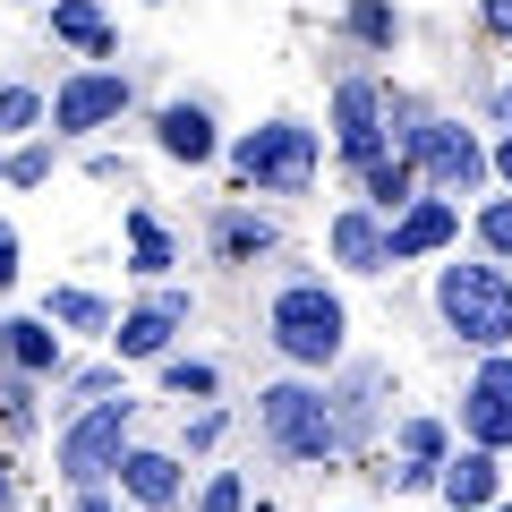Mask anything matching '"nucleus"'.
<instances>
[{
    "label": "nucleus",
    "mask_w": 512,
    "mask_h": 512,
    "mask_svg": "<svg viewBox=\"0 0 512 512\" xmlns=\"http://www.w3.org/2000/svg\"><path fill=\"white\" fill-rule=\"evenodd\" d=\"M120 478H128V495L154 504V512L180 504V461H171V453H120Z\"/></svg>",
    "instance_id": "obj_12"
},
{
    "label": "nucleus",
    "mask_w": 512,
    "mask_h": 512,
    "mask_svg": "<svg viewBox=\"0 0 512 512\" xmlns=\"http://www.w3.org/2000/svg\"><path fill=\"white\" fill-rule=\"evenodd\" d=\"M410 188H419V163H410V154H393V163H367V197L384 205V214H393V205H410Z\"/></svg>",
    "instance_id": "obj_17"
},
{
    "label": "nucleus",
    "mask_w": 512,
    "mask_h": 512,
    "mask_svg": "<svg viewBox=\"0 0 512 512\" xmlns=\"http://www.w3.org/2000/svg\"><path fill=\"white\" fill-rule=\"evenodd\" d=\"M128 111V77L120 69H86V77H69L60 86V103H52V128H103V120H120Z\"/></svg>",
    "instance_id": "obj_8"
},
{
    "label": "nucleus",
    "mask_w": 512,
    "mask_h": 512,
    "mask_svg": "<svg viewBox=\"0 0 512 512\" xmlns=\"http://www.w3.org/2000/svg\"><path fill=\"white\" fill-rule=\"evenodd\" d=\"M197 512H248V487H239V478L222 470L214 487H205V504H197Z\"/></svg>",
    "instance_id": "obj_24"
},
{
    "label": "nucleus",
    "mask_w": 512,
    "mask_h": 512,
    "mask_svg": "<svg viewBox=\"0 0 512 512\" xmlns=\"http://www.w3.org/2000/svg\"><path fill=\"white\" fill-rule=\"evenodd\" d=\"M163 154H180V163H205V154H214V120H205V111H163Z\"/></svg>",
    "instance_id": "obj_15"
},
{
    "label": "nucleus",
    "mask_w": 512,
    "mask_h": 512,
    "mask_svg": "<svg viewBox=\"0 0 512 512\" xmlns=\"http://www.w3.org/2000/svg\"><path fill=\"white\" fill-rule=\"evenodd\" d=\"M0 333H9V359H18L26 376H43V367H60V342H52L43 325H26V316H18V325H0Z\"/></svg>",
    "instance_id": "obj_18"
},
{
    "label": "nucleus",
    "mask_w": 512,
    "mask_h": 512,
    "mask_svg": "<svg viewBox=\"0 0 512 512\" xmlns=\"http://www.w3.org/2000/svg\"><path fill=\"white\" fill-rule=\"evenodd\" d=\"M402 453L427 461V470H444V427H436V419H410V427H402Z\"/></svg>",
    "instance_id": "obj_20"
},
{
    "label": "nucleus",
    "mask_w": 512,
    "mask_h": 512,
    "mask_svg": "<svg viewBox=\"0 0 512 512\" xmlns=\"http://www.w3.org/2000/svg\"><path fill=\"white\" fill-rule=\"evenodd\" d=\"M504 512H512V504H504Z\"/></svg>",
    "instance_id": "obj_33"
},
{
    "label": "nucleus",
    "mask_w": 512,
    "mask_h": 512,
    "mask_svg": "<svg viewBox=\"0 0 512 512\" xmlns=\"http://www.w3.org/2000/svg\"><path fill=\"white\" fill-rule=\"evenodd\" d=\"M495 171H504V180H512V128H504V146H495Z\"/></svg>",
    "instance_id": "obj_30"
},
{
    "label": "nucleus",
    "mask_w": 512,
    "mask_h": 512,
    "mask_svg": "<svg viewBox=\"0 0 512 512\" xmlns=\"http://www.w3.org/2000/svg\"><path fill=\"white\" fill-rule=\"evenodd\" d=\"M333 120H342V154H350V163H376V154H384V103H376V86L350 77L342 103H333Z\"/></svg>",
    "instance_id": "obj_10"
},
{
    "label": "nucleus",
    "mask_w": 512,
    "mask_h": 512,
    "mask_svg": "<svg viewBox=\"0 0 512 512\" xmlns=\"http://www.w3.org/2000/svg\"><path fill=\"white\" fill-rule=\"evenodd\" d=\"M222 239H231V248H265L274 231H265V222H248V214H231V222H222Z\"/></svg>",
    "instance_id": "obj_26"
},
{
    "label": "nucleus",
    "mask_w": 512,
    "mask_h": 512,
    "mask_svg": "<svg viewBox=\"0 0 512 512\" xmlns=\"http://www.w3.org/2000/svg\"><path fill=\"white\" fill-rule=\"evenodd\" d=\"M436 487H444V504L478 512V504H487V495H495V453H487V444H478V453L444 461V478H436Z\"/></svg>",
    "instance_id": "obj_13"
},
{
    "label": "nucleus",
    "mask_w": 512,
    "mask_h": 512,
    "mask_svg": "<svg viewBox=\"0 0 512 512\" xmlns=\"http://www.w3.org/2000/svg\"><path fill=\"white\" fill-rule=\"evenodd\" d=\"M410 163H419L427 180L444 188V197H461V188L487 180V154H478V137H470V128H444V120L410 128Z\"/></svg>",
    "instance_id": "obj_6"
},
{
    "label": "nucleus",
    "mask_w": 512,
    "mask_h": 512,
    "mask_svg": "<svg viewBox=\"0 0 512 512\" xmlns=\"http://www.w3.org/2000/svg\"><path fill=\"white\" fill-rule=\"evenodd\" d=\"M180 316H188V299H180V291H163L154 308H137L120 333H111V342H120V359H163L171 333H180Z\"/></svg>",
    "instance_id": "obj_11"
},
{
    "label": "nucleus",
    "mask_w": 512,
    "mask_h": 512,
    "mask_svg": "<svg viewBox=\"0 0 512 512\" xmlns=\"http://www.w3.org/2000/svg\"><path fill=\"white\" fill-rule=\"evenodd\" d=\"M274 350L299 359V367L342 359V299H333L325 282H291V291L274 299Z\"/></svg>",
    "instance_id": "obj_2"
},
{
    "label": "nucleus",
    "mask_w": 512,
    "mask_h": 512,
    "mask_svg": "<svg viewBox=\"0 0 512 512\" xmlns=\"http://www.w3.org/2000/svg\"><path fill=\"white\" fill-rule=\"evenodd\" d=\"M487 26H495L504 43H512V0H487Z\"/></svg>",
    "instance_id": "obj_29"
},
{
    "label": "nucleus",
    "mask_w": 512,
    "mask_h": 512,
    "mask_svg": "<svg viewBox=\"0 0 512 512\" xmlns=\"http://www.w3.org/2000/svg\"><path fill=\"white\" fill-rule=\"evenodd\" d=\"M239 180L248 188H274V197H299V188L316 180V137L299 120H274V128H256V137H239Z\"/></svg>",
    "instance_id": "obj_3"
},
{
    "label": "nucleus",
    "mask_w": 512,
    "mask_h": 512,
    "mask_svg": "<svg viewBox=\"0 0 512 512\" xmlns=\"http://www.w3.org/2000/svg\"><path fill=\"white\" fill-rule=\"evenodd\" d=\"M461 427H470V444H487V453L512 444V359H487L470 376V393H461Z\"/></svg>",
    "instance_id": "obj_7"
},
{
    "label": "nucleus",
    "mask_w": 512,
    "mask_h": 512,
    "mask_svg": "<svg viewBox=\"0 0 512 512\" xmlns=\"http://www.w3.org/2000/svg\"><path fill=\"white\" fill-rule=\"evenodd\" d=\"M0 512H9V461H0Z\"/></svg>",
    "instance_id": "obj_32"
},
{
    "label": "nucleus",
    "mask_w": 512,
    "mask_h": 512,
    "mask_svg": "<svg viewBox=\"0 0 512 512\" xmlns=\"http://www.w3.org/2000/svg\"><path fill=\"white\" fill-rule=\"evenodd\" d=\"M256 410H265V436H274L291 461H325V453H342L333 402H325V393H308V384H274Z\"/></svg>",
    "instance_id": "obj_4"
},
{
    "label": "nucleus",
    "mask_w": 512,
    "mask_h": 512,
    "mask_svg": "<svg viewBox=\"0 0 512 512\" xmlns=\"http://www.w3.org/2000/svg\"><path fill=\"white\" fill-rule=\"evenodd\" d=\"M9 274H18V239H9V222H0V291H9Z\"/></svg>",
    "instance_id": "obj_28"
},
{
    "label": "nucleus",
    "mask_w": 512,
    "mask_h": 512,
    "mask_svg": "<svg viewBox=\"0 0 512 512\" xmlns=\"http://www.w3.org/2000/svg\"><path fill=\"white\" fill-rule=\"evenodd\" d=\"M163 384H171V393H197V402H205V393H214V367H205V359H171V367H163Z\"/></svg>",
    "instance_id": "obj_22"
},
{
    "label": "nucleus",
    "mask_w": 512,
    "mask_h": 512,
    "mask_svg": "<svg viewBox=\"0 0 512 512\" xmlns=\"http://www.w3.org/2000/svg\"><path fill=\"white\" fill-rule=\"evenodd\" d=\"M333 248H342L350 274H384V265H393V248H384V231H376L367 214H342V222H333Z\"/></svg>",
    "instance_id": "obj_14"
},
{
    "label": "nucleus",
    "mask_w": 512,
    "mask_h": 512,
    "mask_svg": "<svg viewBox=\"0 0 512 512\" xmlns=\"http://www.w3.org/2000/svg\"><path fill=\"white\" fill-rule=\"evenodd\" d=\"M436 308H444V325H453L461 342H478V350L512 342V282L495 274V265H444Z\"/></svg>",
    "instance_id": "obj_1"
},
{
    "label": "nucleus",
    "mask_w": 512,
    "mask_h": 512,
    "mask_svg": "<svg viewBox=\"0 0 512 512\" xmlns=\"http://www.w3.org/2000/svg\"><path fill=\"white\" fill-rule=\"evenodd\" d=\"M35 94H26V86H9V94H0V128H26V120H35Z\"/></svg>",
    "instance_id": "obj_25"
},
{
    "label": "nucleus",
    "mask_w": 512,
    "mask_h": 512,
    "mask_svg": "<svg viewBox=\"0 0 512 512\" xmlns=\"http://www.w3.org/2000/svg\"><path fill=\"white\" fill-rule=\"evenodd\" d=\"M478 239H487L495 256H512V197H495L487 214H478Z\"/></svg>",
    "instance_id": "obj_23"
},
{
    "label": "nucleus",
    "mask_w": 512,
    "mask_h": 512,
    "mask_svg": "<svg viewBox=\"0 0 512 512\" xmlns=\"http://www.w3.org/2000/svg\"><path fill=\"white\" fill-rule=\"evenodd\" d=\"M453 231H461V205H453V197H419L402 222H393V231H384V248H393V265H402V256H427V248H444Z\"/></svg>",
    "instance_id": "obj_9"
},
{
    "label": "nucleus",
    "mask_w": 512,
    "mask_h": 512,
    "mask_svg": "<svg viewBox=\"0 0 512 512\" xmlns=\"http://www.w3.org/2000/svg\"><path fill=\"white\" fill-rule=\"evenodd\" d=\"M350 26H359L367 43H384V35H393V18H384V0H359V18H350Z\"/></svg>",
    "instance_id": "obj_27"
},
{
    "label": "nucleus",
    "mask_w": 512,
    "mask_h": 512,
    "mask_svg": "<svg viewBox=\"0 0 512 512\" xmlns=\"http://www.w3.org/2000/svg\"><path fill=\"white\" fill-rule=\"evenodd\" d=\"M52 316H60V325H77V333H103L111 325V308L94 291H52Z\"/></svg>",
    "instance_id": "obj_19"
},
{
    "label": "nucleus",
    "mask_w": 512,
    "mask_h": 512,
    "mask_svg": "<svg viewBox=\"0 0 512 512\" xmlns=\"http://www.w3.org/2000/svg\"><path fill=\"white\" fill-rule=\"evenodd\" d=\"M52 35L77 43V52H103L111 26H103V9H94V0H60V9H52Z\"/></svg>",
    "instance_id": "obj_16"
},
{
    "label": "nucleus",
    "mask_w": 512,
    "mask_h": 512,
    "mask_svg": "<svg viewBox=\"0 0 512 512\" xmlns=\"http://www.w3.org/2000/svg\"><path fill=\"white\" fill-rule=\"evenodd\" d=\"M128 239H137V274H163V265H171V239H163V231H154V222H146V214L128 222Z\"/></svg>",
    "instance_id": "obj_21"
},
{
    "label": "nucleus",
    "mask_w": 512,
    "mask_h": 512,
    "mask_svg": "<svg viewBox=\"0 0 512 512\" xmlns=\"http://www.w3.org/2000/svg\"><path fill=\"white\" fill-rule=\"evenodd\" d=\"M77 512H111V504H103V495H94V487H86V504H77Z\"/></svg>",
    "instance_id": "obj_31"
},
{
    "label": "nucleus",
    "mask_w": 512,
    "mask_h": 512,
    "mask_svg": "<svg viewBox=\"0 0 512 512\" xmlns=\"http://www.w3.org/2000/svg\"><path fill=\"white\" fill-rule=\"evenodd\" d=\"M120 444H128V402H94L86 419L60 436V470H69L77 487H103V478L120 470Z\"/></svg>",
    "instance_id": "obj_5"
}]
</instances>
